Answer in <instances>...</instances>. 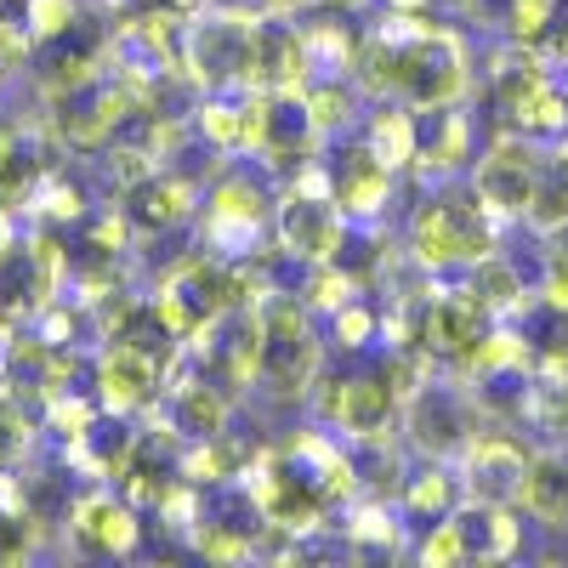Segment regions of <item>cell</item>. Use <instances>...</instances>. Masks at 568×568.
<instances>
[{
    "label": "cell",
    "mask_w": 568,
    "mask_h": 568,
    "mask_svg": "<svg viewBox=\"0 0 568 568\" xmlns=\"http://www.w3.org/2000/svg\"><path fill=\"white\" fill-rule=\"evenodd\" d=\"M318 369V336L313 307L302 296H262L256 302V382H273V393H302Z\"/></svg>",
    "instance_id": "cell-1"
},
{
    "label": "cell",
    "mask_w": 568,
    "mask_h": 568,
    "mask_svg": "<svg viewBox=\"0 0 568 568\" xmlns=\"http://www.w3.org/2000/svg\"><path fill=\"white\" fill-rule=\"evenodd\" d=\"M251 58H256V18L216 12L187 29V69L205 91L251 85Z\"/></svg>",
    "instance_id": "cell-2"
},
{
    "label": "cell",
    "mask_w": 568,
    "mask_h": 568,
    "mask_svg": "<svg viewBox=\"0 0 568 568\" xmlns=\"http://www.w3.org/2000/svg\"><path fill=\"white\" fill-rule=\"evenodd\" d=\"M205 216H211V251L227 256V262H245L262 245V227L273 216V200H267V187L251 171H227L211 187Z\"/></svg>",
    "instance_id": "cell-3"
},
{
    "label": "cell",
    "mask_w": 568,
    "mask_h": 568,
    "mask_svg": "<svg viewBox=\"0 0 568 568\" xmlns=\"http://www.w3.org/2000/svg\"><path fill=\"white\" fill-rule=\"evenodd\" d=\"M404 433L420 455L449 460L471 444V404L460 398V387H438V382L409 387L404 393Z\"/></svg>",
    "instance_id": "cell-4"
},
{
    "label": "cell",
    "mask_w": 568,
    "mask_h": 568,
    "mask_svg": "<svg viewBox=\"0 0 568 568\" xmlns=\"http://www.w3.org/2000/svg\"><path fill=\"white\" fill-rule=\"evenodd\" d=\"M273 227H278V245L296 262H329L347 240L342 205L329 194H302V187H291V194L273 205Z\"/></svg>",
    "instance_id": "cell-5"
},
{
    "label": "cell",
    "mask_w": 568,
    "mask_h": 568,
    "mask_svg": "<svg viewBox=\"0 0 568 568\" xmlns=\"http://www.w3.org/2000/svg\"><path fill=\"white\" fill-rule=\"evenodd\" d=\"M329 165V200L342 205V216L347 222H375L387 211V200H393V182H398V171L387 165V160H375V149L358 136V142H347V149H336L324 160Z\"/></svg>",
    "instance_id": "cell-6"
},
{
    "label": "cell",
    "mask_w": 568,
    "mask_h": 568,
    "mask_svg": "<svg viewBox=\"0 0 568 568\" xmlns=\"http://www.w3.org/2000/svg\"><path fill=\"white\" fill-rule=\"evenodd\" d=\"M69 535H74V551L85 557H125L136 551L142 524L131 500H120L114 489H91L69 506Z\"/></svg>",
    "instance_id": "cell-7"
},
{
    "label": "cell",
    "mask_w": 568,
    "mask_h": 568,
    "mask_svg": "<svg viewBox=\"0 0 568 568\" xmlns=\"http://www.w3.org/2000/svg\"><path fill=\"white\" fill-rule=\"evenodd\" d=\"M187 216H194V187H187V176H171L160 165L149 176L125 182V194H120V222L131 233H171Z\"/></svg>",
    "instance_id": "cell-8"
},
{
    "label": "cell",
    "mask_w": 568,
    "mask_h": 568,
    "mask_svg": "<svg viewBox=\"0 0 568 568\" xmlns=\"http://www.w3.org/2000/svg\"><path fill=\"white\" fill-rule=\"evenodd\" d=\"M524 478H529V455L517 449L511 438H471L466 444V471L460 484L471 500H495V506H511L524 495Z\"/></svg>",
    "instance_id": "cell-9"
},
{
    "label": "cell",
    "mask_w": 568,
    "mask_h": 568,
    "mask_svg": "<svg viewBox=\"0 0 568 568\" xmlns=\"http://www.w3.org/2000/svg\"><path fill=\"white\" fill-rule=\"evenodd\" d=\"M98 387H103L98 398H103L114 415H136V409H149V404L165 398V387H160V358L136 353V347H120V342L103 353Z\"/></svg>",
    "instance_id": "cell-10"
},
{
    "label": "cell",
    "mask_w": 568,
    "mask_h": 568,
    "mask_svg": "<svg viewBox=\"0 0 568 568\" xmlns=\"http://www.w3.org/2000/svg\"><path fill=\"white\" fill-rule=\"evenodd\" d=\"M535 182H540V165L524 149H500L478 165V200L489 211H529Z\"/></svg>",
    "instance_id": "cell-11"
},
{
    "label": "cell",
    "mask_w": 568,
    "mask_h": 568,
    "mask_svg": "<svg viewBox=\"0 0 568 568\" xmlns=\"http://www.w3.org/2000/svg\"><path fill=\"white\" fill-rule=\"evenodd\" d=\"M364 142L375 149V160H387L393 171H409L420 160V109H409L404 98L387 103V109H375L364 120Z\"/></svg>",
    "instance_id": "cell-12"
},
{
    "label": "cell",
    "mask_w": 568,
    "mask_h": 568,
    "mask_svg": "<svg viewBox=\"0 0 568 568\" xmlns=\"http://www.w3.org/2000/svg\"><path fill=\"white\" fill-rule=\"evenodd\" d=\"M455 495H460V484L433 466V471H420V478H409L398 489V506H404V517L415 529H433V524H444V517L455 511Z\"/></svg>",
    "instance_id": "cell-13"
},
{
    "label": "cell",
    "mask_w": 568,
    "mask_h": 568,
    "mask_svg": "<svg viewBox=\"0 0 568 568\" xmlns=\"http://www.w3.org/2000/svg\"><path fill=\"white\" fill-rule=\"evenodd\" d=\"M524 500L540 524H568V466L562 460H529V478H524Z\"/></svg>",
    "instance_id": "cell-14"
},
{
    "label": "cell",
    "mask_w": 568,
    "mask_h": 568,
    "mask_svg": "<svg viewBox=\"0 0 568 568\" xmlns=\"http://www.w3.org/2000/svg\"><path fill=\"white\" fill-rule=\"evenodd\" d=\"M324 318H329V342H336L342 353H364L369 342H382V313H375V302H364V296H347Z\"/></svg>",
    "instance_id": "cell-15"
},
{
    "label": "cell",
    "mask_w": 568,
    "mask_h": 568,
    "mask_svg": "<svg viewBox=\"0 0 568 568\" xmlns=\"http://www.w3.org/2000/svg\"><path fill=\"white\" fill-rule=\"evenodd\" d=\"M471 296H478L489 313L495 307H511L517 296H524V284H517V273L489 251V256H478V262H471Z\"/></svg>",
    "instance_id": "cell-16"
},
{
    "label": "cell",
    "mask_w": 568,
    "mask_h": 568,
    "mask_svg": "<svg viewBox=\"0 0 568 568\" xmlns=\"http://www.w3.org/2000/svg\"><path fill=\"white\" fill-rule=\"evenodd\" d=\"M23 546H29V517L0 506V557H23Z\"/></svg>",
    "instance_id": "cell-17"
},
{
    "label": "cell",
    "mask_w": 568,
    "mask_h": 568,
    "mask_svg": "<svg viewBox=\"0 0 568 568\" xmlns=\"http://www.w3.org/2000/svg\"><path fill=\"white\" fill-rule=\"evenodd\" d=\"M23 154H18V131L0 120V182H12V176H23V165H18Z\"/></svg>",
    "instance_id": "cell-18"
},
{
    "label": "cell",
    "mask_w": 568,
    "mask_h": 568,
    "mask_svg": "<svg viewBox=\"0 0 568 568\" xmlns=\"http://www.w3.org/2000/svg\"><path fill=\"white\" fill-rule=\"evenodd\" d=\"M318 7H336V12H358V7H369V0H318Z\"/></svg>",
    "instance_id": "cell-19"
},
{
    "label": "cell",
    "mask_w": 568,
    "mask_h": 568,
    "mask_svg": "<svg viewBox=\"0 0 568 568\" xmlns=\"http://www.w3.org/2000/svg\"><path fill=\"white\" fill-rule=\"evenodd\" d=\"M267 12H296V7H307V0H262Z\"/></svg>",
    "instance_id": "cell-20"
},
{
    "label": "cell",
    "mask_w": 568,
    "mask_h": 568,
    "mask_svg": "<svg viewBox=\"0 0 568 568\" xmlns=\"http://www.w3.org/2000/svg\"><path fill=\"white\" fill-rule=\"evenodd\" d=\"M393 12H426V0H387Z\"/></svg>",
    "instance_id": "cell-21"
}]
</instances>
